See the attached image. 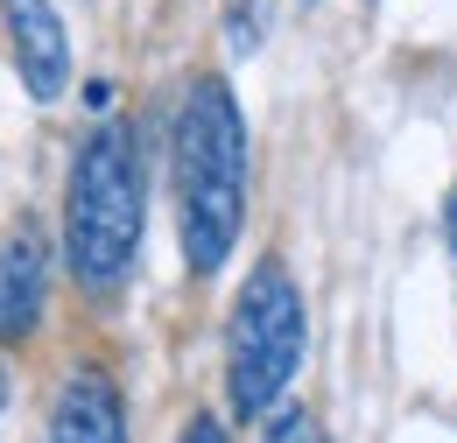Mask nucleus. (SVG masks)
I'll list each match as a JSON object with an SVG mask.
<instances>
[{"mask_svg":"<svg viewBox=\"0 0 457 443\" xmlns=\"http://www.w3.org/2000/svg\"><path fill=\"white\" fill-rule=\"evenodd\" d=\"M303 7H310V0H303Z\"/></svg>","mask_w":457,"mask_h":443,"instance_id":"9b49d317","label":"nucleus"},{"mask_svg":"<svg viewBox=\"0 0 457 443\" xmlns=\"http://www.w3.org/2000/svg\"><path fill=\"white\" fill-rule=\"evenodd\" d=\"M0 29H7V56L29 85L36 106L63 99L71 85V36L57 21V0H0Z\"/></svg>","mask_w":457,"mask_h":443,"instance_id":"39448f33","label":"nucleus"},{"mask_svg":"<svg viewBox=\"0 0 457 443\" xmlns=\"http://www.w3.org/2000/svg\"><path fill=\"white\" fill-rule=\"evenodd\" d=\"M444 225H451V254H457V190H451V212H444Z\"/></svg>","mask_w":457,"mask_h":443,"instance_id":"1a4fd4ad","label":"nucleus"},{"mask_svg":"<svg viewBox=\"0 0 457 443\" xmlns=\"http://www.w3.org/2000/svg\"><path fill=\"white\" fill-rule=\"evenodd\" d=\"M141 225H148V183H141V141L127 120H106L78 141L63 176V261L78 288L106 296L141 261Z\"/></svg>","mask_w":457,"mask_h":443,"instance_id":"f03ea898","label":"nucleus"},{"mask_svg":"<svg viewBox=\"0 0 457 443\" xmlns=\"http://www.w3.org/2000/svg\"><path fill=\"white\" fill-rule=\"evenodd\" d=\"M310 345V317H303V288L282 261H253L246 288L232 296L226 317V401L239 422H268L275 401L288 394L295 366Z\"/></svg>","mask_w":457,"mask_h":443,"instance_id":"7ed1b4c3","label":"nucleus"},{"mask_svg":"<svg viewBox=\"0 0 457 443\" xmlns=\"http://www.w3.org/2000/svg\"><path fill=\"white\" fill-rule=\"evenodd\" d=\"M268 437H275V443H331L310 415H275V422H268Z\"/></svg>","mask_w":457,"mask_h":443,"instance_id":"0eeeda50","label":"nucleus"},{"mask_svg":"<svg viewBox=\"0 0 457 443\" xmlns=\"http://www.w3.org/2000/svg\"><path fill=\"white\" fill-rule=\"evenodd\" d=\"M176 443H232V430L219 422V415H190V422H183V437H176Z\"/></svg>","mask_w":457,"mask_h":443,"instance_id":"6e6552de","label":"nucleus"},{"mask_svg":"<svg viewBox=\"0 0 457 443\" xmlns=\"http://www.w3.org/2000/svg\"><path fill=\"white\" fill-rule=\"evenodd\" d=\"M170 183H176V232H183V268L219 275L246 232V183H253V148H246V113L219 71L183 85L170 134Z\"/></svg>","mask_w":457,"mask_h":443,"instance_id":"f257e3e1","label":"nucleus"},{"mask_svg":"<svg viewBox=\"0 0 457 443\" xmlns=\"http://www.w3.org/2000/svg\"><path fill=\"white\" fill-rule=\"evenodd\" d=\"M0 415H7V373H0Z\"/></svg>","mask_w":457,"mask_h":443,"instance_id":"9d476101","label":"nucleus"},{"mask_svg":"<svg viewBox=\"0 0 457 443\" xmlns=\"http://www.w3.org/2000/svg\"><path fill=\"white\" fill-rule=\"evenodd\" d=\"M50 443H127V401L106 366L78 359L50 401Z\"/></svg>","mask_w":457,"mask_h":443,"instance_id":"423d86ee","label":"nucleus"},{"mask_svg":"<svg viewBox=\"0 0 457 443\" xmlns=\"http://www.w3.org/2000/svg\"><path fill=\"white\" fill-rule=\"evenodd\" d=\"M50 310V239L36 219H14L0 232V345H29Z\"/></svg>","mask_w":457,"mask_h":443,"instance_id":"20e7f679","label":"nucleus"}]
</instances>
